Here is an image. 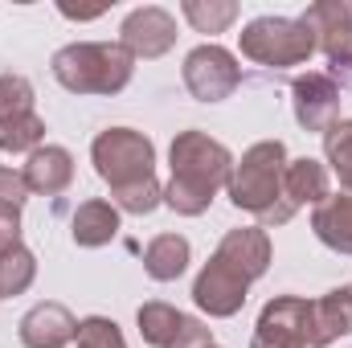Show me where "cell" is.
Segmentation results:
<instances>
[{
  "label": "cell",
  "instance_id": "cell-24",
  "mask_svg": "<svg viewBox=\"0 0 352 348\" xmlns=\"http://www.w3.org/2000/svg\"><path fill=\"white\" fill-rule=\"evenodd\" d=\"M324 156H328L332 173L340 180V188L352 193V119H336L324 131Z\"/></svg>",
  "mask_w": 352,
  "mask_h": 348
},
{
  "label": "cell",
  "instance_id": "cell-6",
  "mask_svg": "<svg viewBox=\"0 0 352 348\" xmlns=\"http://www.w3.org/2000/svg\"><path fill=\"white\" fill-rule=\"evenodd\" d=\"M180 78H184V87H188V94L197 102H221V98H230L242 87V66H238V58L226 45L205 41V45H197L184 58Z\"/></svg>",
  "mask_w": 352,
  "mask_h": 348
},
{
  "label": "cell",
  "instance_id": "cell-28",
  "mask_svg": "<svg viewBox=\"0 0 352 348\" xmlns=\"http://www.w3.org/2000/svg\"><path fill=\"white\" fill-rule=\"evenodd\" d=\"M29 201V184H25V173L0 164V213H21Z\"/></svg>",
  "mask_w": 352,
  "mask_h": 348
},
{
  "label": "cell",
  "instance_id": "cell-27",
  "mask_svg": "<svg viewBox=\"0 0 352 348\" xmlns=\"http://www.w3.org/2000/svg\"><path fill=\"white\" fill-rule=\"evenodd\" d=\"M74 348H127V340H123V332H119L115 320H107V316H87V320H78Z\"/></svg>",
  "mask_w": 352,
  "mask_h": 348
},
{
  "label": "cell",
  "instance_id": "cell-10",
  "mask_svg": "<svg viewBox=\"0 0 352 348\" xmlns=\"http://www.w3.org/2000/svg\"><path fill=\"white\" fill-rule=\"evenodd\" d=\"M119 45L131 58H164L176 45V17L160 4L131 8L119 25Z\"/></svg>",
  "mask_w": 352,
  "mask_h": 348
},
{
  "label": "cell",
  "instance_id": "cell-15",
  "mask_svg": "<svg viewBox=\"0 0 352 348\" xmlns=\"http://www.w3.org/2000/svg\"><path fill=\"white\" fill-rule=\"evenodd\" d=\"M340 336H352V287H336L311 299L307 316V348H328Z\"/></svg>",
  "mask_w": 352,
  "mask_h": 348
},
{
  "label": "cell",
  "instance_id": "cell-22",
  "mask_svg": "<svg viewBox=\"0 0 352 348\" xmlns=\"http://www.w3.org/2000/svg\"><path fill=\"white\" fill-rule=\"evenodd\" d=\"M180 12H184V21L197 33H226L238 21V4L234 0H184Z\"/></svg>",
  "mask_w": 352,
  "mask_h": 348
},
{
  "label": "cell",
  "instance_id": "cell-7",
  "mask_svg": "<svg viewBox=\"0 0 352 348\" xmlns=\"http://www.w3.org/2000/svg\"><path fill=\"white\" fill-rule=\"evenodd\" d=\"M135 324H140V336L144 345L152 348H213V328H205L201 320L184 316L173 303H144L135 312Z\"/></svg>",
  "mask_w": 352,
  "mask_h": 348
},
{
  "label": "cell",
  "instance_id": "cell-21",
  "mask_svg": "<svg viewBox=\"0 0 352 348\" xmlns=\"http://www.w3.org/2000/svg\"><path fill=\"white\" fill-rule=\"evenodd\" d=\"M37 279V254L29 246H12L0 254V299L25 295Z\"/></svg>",
  "mask_w": 352,
  "mask_h": 348
},
{
  "label": "cell",
  "instance_id": "cell-1",
  "mask_svg": "<svg viewBox=\"0 0 352 348\" xmlns=\"http://www.w3.org/2000/svg\"><path fill=\"white\" fill-rule=\"evenodd\" d=\"M168 168H173V180L164 184V205L180 217H201L217 201V193L230 184L234 156L209 131L188 127V131H176L168 148Z\"/></svg>",
  "mask_w": 352,
  "mask_h": 348
},
{
  "label": "cell",
  "instance_id": "cell-30",
  "mask_svg": "<svg viewBox=\"0 0 352 348\" xmlns=\"http://www.w3.org/2000/svg\"><path fill=\"white\" fill-rule=\"evenodd\" d=\"M213 348H217V345H213Z\"/></svg>",
  "mask_w": 352,
  "mask_h": 348
},
{
  "label": "cell",
  "instance_id": "cell-9",
  "mask_svg": "<svg viewBox=\"0 0 352 348\" xmlns=\"http://www.w3.org/2000/svg\"><path fill=\"white\" fill-rule=\"evenodd\" d=\"M246 291H250V283L234 266H226V262L213 254V259L201 266L197 283H192V303L205 316H213V320H230V316H238L246 307Z\"/></svg>",
  "mask_w": 352,
  "mask_h": 348
},
{
  "label": "cell",
  "instance_id": "cell-13",
  "mask_svg": "<svg viewBox=\"0 0 352 348\" xmlns=\"http://www.w3.org/2000/svg\"><path fill=\"white\" fill-rule=\"evenodd\" d=\"M16 336H21L25 348H66V345H74V336H78V320H74V312L66 303L45 299V303L29 307L21 316Z\"/></svg>",
  "mask_w": 352,
  "mask_h": 348
},
{
  "label": "cell",
  "instance_id": "cell-14",
  "mask_svg": "<svg viewBox=\"0 0 352 348\" xmlns=\"http://www.w3.org/2000/svg\"><path fill=\"white\" fill-rule=\"evenodd\" d=\"M213 254L226 266H234L246 283H254V279H263L266 270H270V254L274 250H270V234H266L263 226H238V230H230L217 242Z\"/></svg>",
  "mask_w": 352,
  "mask_h": 348
},
{
  "label": "cell",
  "instance_id": "cell-23",
  "mask_svg": "<svg viewBox=\"0 0 352 348\" xmlns=\"http://www.w3.org/2000/svg\"><path fill=\"white\" fill-rule=\"evenodd\" d=\"M41 140H45V119H41L37 111L0 123V152H12V156H21V152H37Z\"/></svg>",
  "mask_w": 352,
  "mask_h": 348
},
{
  "label": "cell",
  "instance_id": "cell-20",
  "mask_svg": "<svg viewBox=\"0 0 352 348\" xmlns=\"http://www.w3.org/2000/svg\"><path fill=\"white\" fill-rule=\"evenodd\" d=\"M188 262H192V246H188V238H180V234H156V238L144 246V270H148V279H156V283H176V279L188 270Z\"/></svg>",
  "mask_w": 352,
  "mask_h": 348
},
{
  "label": "cell",
  "instance_id": "cell-16",
  "mask_svg": "<svg viewBox=\"0 0 352 348\" xmlns=\"http://www.w3.org/2000/svg\"><path fill=\"white\" fill-rule=\"evenodd\" d=\"M70 180H74V156L62 144H41L37 152H29V160H25V184H29V193L58 197V193L70 188Z\"/></svg>",
  "mask_w": 352,
  "mask_h": 348
},
{
  "label": "cell",
  "instance_id": "cell-3",
  "mask_svg": "<svg viewBox=\"0 0 352 348\" xmlns=\"http://www.w3.org/2000/svg\"><path fill=\"white\" fill-rule=\"evenodd\" d=\"M50 70L70 94H119L135 74V58L119 41H74L54 54Z\"/></svg>",
  "mask_w": 352,
  "mask_h": 348
},
{
  "label": "cell",
  "instance_id": "cell-12",
  "mask_svg": "<svg viewBox=\"0 0 352 348\" xmlns=\"http://www.w3.org/2000/svg\"><path fill=\"white\" fill-rule=\"evenodd\" d=\"M303 21L316 29V45L328 62L336 70H352V0H320L303 12Z\"/></svg>",
  "mask_w": 352,
  "mask_h": 348
},
{
  "label": "cell",
  "instance_id": "cell-18",
  "mask_svg": "<svg viewBox=\"0 0 352 348\" xmlns=\"http://www.w3.org/2000/svg\"><path fill=\"white\" fill-rule=\"evenodd\" d=\"M311 230L328 250L352 254V193H336V197L320 201L311 209Z\"/></svg>",
  "mask_w": 352,
  "mask_h": 348
},
{
  "label": "cell",
  "instance_id": "cell-25",
  "mask_svg": "<svg viewBox=\"0 0 352 348\" xmlns=\"http://www.w3.org/2000/svg\"><path fill=\"white\" fill-rule=\"evenodd\" d=\"M111 197H115V209H119V213L148 217L156 205H164V184L152 176V180H144V184H131V188H119V193H111Z\"/></svg>",
  "mask_w": 352,
  "mask_h": 348
},
{
  "label": "cell",
  "instance_id": "cell-8",
  "mask_svg": "<svg viewBox=\"0 0 352 348\" xmlns=\"http://www.w3.org/2000/svg\"><path fill=\"white\" fill-rule=\"evenodd\" d=\"M307 316H311V299L274 295L254 324L250 348H307Z\"/></svg>",
  "mask_w": 352,
  "mask_h": 348
},
{
  "label": "cell",
  "instance_id": "cell-26",
  "mask_svg": "<svg viewBox=\"0 0 352 348\" xmlns=\"http://www.w3.org/2000/svg\"><path fill=\"white\" fill-rule=\"evenodd\" d=\"M33 111V83L25 74H0V123Z\"/></svg>",
  "mask_w": 352,
  "mask_h": 348
},
{
  "label": "cell",
  "instance_id": "cell-17",
  "mask_svg": "<svg viewBox=\"0 0 352 348\" xmlns=\"http://www.w3.org/2000/svg\"><path fill=\"white\" fill-rule=\"evenodd\" d=\"M115 234H119V209H115V201H98V197L82 201L74 209V217H70V238L82 250H98V246L115 242Z\"/></svg>",
  "mask_w": 352,
  "mask_h": 348
},
{
  "label": "cell",
  "instance_id": "cell-2",
  "mask_svg": "<svg viewBox=\"0 0 352 348\" xmlns=\"http://www.w3.org/2000/svg\"><path fill=\"white\" fill-rule=\"evenodd\" d=\"M283 173H287V148L283 140H258L242 152V160H234V173H230V201L242 209V213H254L266 226H283L295 205L287 201L283 193Z\"/></svg>",
  "mask_w": 352,
  "mask_h": 348
},
{
  "label": "cell",
  "instance_id": "cell-19",
  "mask_svg": "<svg viewBox=\"0 0 352 348\" xmlns=\"http://www.w3.org/2000/svg\"><path fill=\"white\" fill-rule=\"evenodd\" d=\"M283 193L287 201L299 209V205H320L332 197V180L328 168L311 156H299V160H287V173H283Z\"/></svg>",
  "mask_w": 352,
  "mask_h": 348
},
{
  "label": "cell",
  "instance_id": "cell-29",
  "mask_svg": "<svg viewBox=\"0 0 352 348\" xmlns=\"http://www.w3.org/2000/svg\"><path fill=\"white\" fill-rule=\"evenodd\" d=\"M21 246V213H0V254Z\"/></svg>",
  "mask_w": 352,
  "mask_h": 348
},
{
  "label": "cell",
  "instance_id": "cell-11",
  "mask_svg": "<svg viewBox=\"0 0 352 348\" xmlns=\"http://www.w3.org/2000/svg\"><path fill=\"white\" fill-rule=\"evenodd\" d=\"M291 107H295V119L303 131H328L336 119H340V87L320 74V70H307L291 83Z\"/></svg>",
  "mask_w": 352,
  "mask_h": 348
},
{
  "label": "cell",
  "instance_id": "cell-5",
  "mask_svg": "<svg viewBox=\"0 0 352 348\" xmlns=\"http://www.w3.org/2000/svg\"><path fill=\"white\" fill-rule=\"evenodd\" d=\"M90 160L94 173L111 184V193H119L156 176V144L135 127H107L94 135Z\"/></svg>",
  "mask_w": 352,
  "mask_h": 348
},
{
  "label": "cell",
  "instance_id": "cell-4",
  "mask_svg": "<svg viewBox=\"0 0 352 348\" xmlns=\"http://www.w3.org/2000/svg\"><path fill=\"white\" fill-rule=\"evenodd\" d=\"M242 58H250L254 66L270 70H287V66H303L320 45H316V29L303 17H254L242 33Z\"/></svg>",
  "mask_w": 352,
  "mask_h": 348
}]
</instances>
